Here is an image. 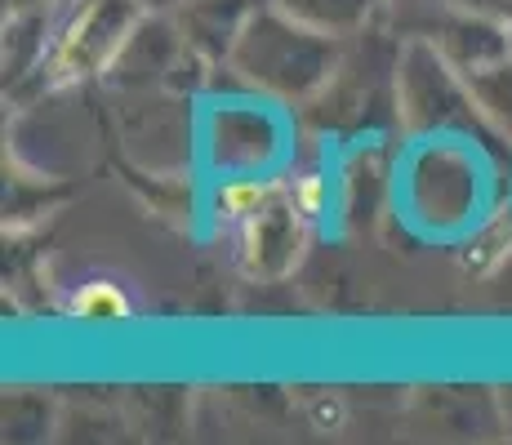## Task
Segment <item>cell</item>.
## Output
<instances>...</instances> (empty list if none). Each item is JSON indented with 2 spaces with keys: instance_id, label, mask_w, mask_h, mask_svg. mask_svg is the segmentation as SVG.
I'll return each instance as SVG.
<instances>
[{
  "instance_id": "ba28073f",
  "label": "cell",
  "mask_w": 512,
  "mask_h": 445,
  "mask_svg": "<svg viewBox=\"0 0 512 445\" xmlns=\"http://www.w3.org/2000/svg\"><path fill=\"white\" fill-rule=\"evenodd\" d=\"M281 196L303 223L317 227V223H326V214H330L334 187H330V174H321V170H294L290 178H285Z\"/></svg>"
},
{
  "instance_id": "5b68a950",
  "label": "cell",
  "mask_w": 512,
  "mask_h": 445,
  "mask_svg": "<svg viewBox=\"0 0 512 445\" xmlns=\"http://www.w3.org/2000/svg\"><path fill=\"white\" fill-rule=\"evenodd\" d=\"M263 9V0H183V41L205 58H228L241 27Z\"/></svg>"
},
{
  "instance_id": "7a4b0ae2",
  "label": "cell",
  "mask_w": 512,
  "mask_h": 445,
  "mask_svg": "<svg viewBox=\"0 0 512 445\" xmlns=\"http://www.w3.org/2000/svg\"><path fill=\"white\" fill-rule=\"evenodd\" d=\"M143 18V0H67V9L49 23L41 58L32 63L36 85L67 89L112 72Z\"/></svg>"
},
{
  "instance_id": "277c9868",
  "label": "cell",
  "mask_w": 512,
  "mask_h": 445,
  "mask_svg": "<svg viewBox=\"0 0 512 445\" xmlns=\"http://www.w3.org/2000/svg\"><path fill=\"white\" fill-rule=\"evenodd\" d=\"M63 312L67 321L81 325H130L143 316V294L121 272H90L76 285H67Z\"/></svg>"
},
{
  "instance_id": "30bf717a",
  "label": "cell",
  "mask_w": 512,
  "mask_h": 445,
  "mask_svg": "<svg viewBox=\"0 0 512 445\" xmlns=\"http://www.w3.org/2000/svg\"><path fill=\"white\" fill-rule=\"evenodd\" d=\"M147 5V14H165V9H179L183 0H143Z\"/></svg>"
},
{
  "instance_id": "3957f363",
  "label": "cell",
  "mask_w": 512,
  "mask_h": 445,
  "mask_svg": "<svg viewBox=\"0 0 512 445\" xmlns=\"http://www.w3.org/2000/svg\"><path fill=\"white\" fill-rule=\"evenodd\" d=\"M241 232V263L250 276H277L285 272L294 259H299V245H303V232H308V223L299 219V214L285 205V196L268 205L263 214H254L245 227H236Z\"/></svg>"
},
{
  "instance_id": "8fae6325",
  "label": "cell",
  "mask_w": 512,
  "mask_h": 445,
  "mask_svg": "<svg viewBox=\"0 0 512 445\" xmlns=\"http://www.w3.org/2000/svg\"><path fill=\"white\" fill-rule=\"evenodd\" d=\"M508 54H512V32H508Z\"/></svg>"
},
{
  "instance_id": "8992f818",
  "label": "cell",
  "mask_w": 512,
  "mask_h": 445,
  "mask_svg": "<svg viewBox=\"0 0 512 445\" xmlns=\"http://www.w3.org/2000/svg\"><path fill=\"white\" fill-rule=\"evenodd\" d=\"M285 178L272 174H223L210 192V214L219 227H245L254 214H263L281 196Z\"/></svg>"
},
{
  "instance_id": "6da1fadb",
  "label": "cell",
  "mask_w": 512,
  "mask_h": 445,
  "mask_svg": "<svg viewBox=\"0 0 512 445\" xmlns=\"http://www.w3.org/2000/svg\"><path fill=\"white\" fill-rule=\"evenodd\" d=\"M228 63L241 81L272 98H308L334 72V36L294 23L277 5H263L241 27Z\"/></svg>"
},
{
  "instance_id": "52a82bcc",
  "label": "cell",
  "mask_w": 512,
  "mask_h": 445,
  "mask_svg": "<svg viewBox=\"0 0 512 445\" xmlns=\"http://www.w3.org/2000/svg\"><path fill=\"white\" fill-rule=\"evenodd\" d=\"M277 9L294 18V23L312 27V32H326V36H348L357 32L361 23L370 18V9L379 0H272Z\"/></svg>"
},
{
  "instance_id": "9c48e42d",
  "label": "cell",
  "mask_w": 512,
  "mask_h": 445,
  "mask_svg": "<svg viewBox=\"0 0 512 445\" xmlns=\"http://www.w3.org/2000/svg\"><path fill=\"white\" fill-rule=\"evenodd\" d=\"M303 414H308V423L317 432H339L343 423H348V405H343L339 392H312Z\"/></svg>"
}]
</instances>
